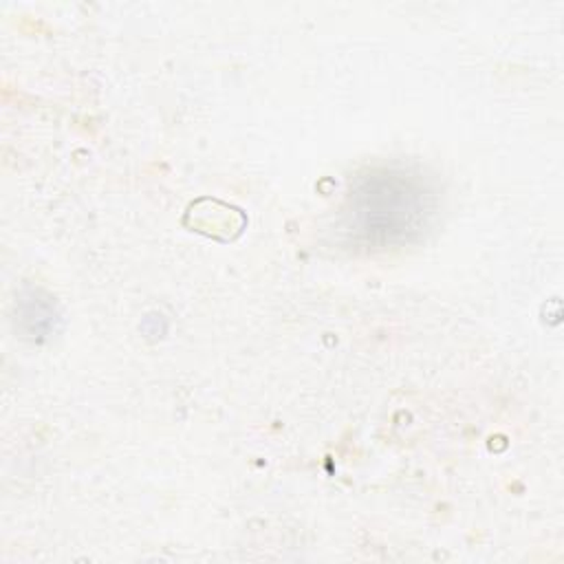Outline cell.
Instances as JSON below:
<instances>
[{
    "label": "cell",
    "instance_id": "obj_1",
    "mask_svg": "<svg viewBox=\"0 0 564 564\" xmlns=\"http://www.w3.org/2000/svg\"><path fill=\"white\" fill-rule=\"evenodd\" d=\"M427 212V194L403 174L372 176L355 198V218L364 234L379 240L403 238Z\"/></svg>",
    "mask_w": 564,
    "mask_h": 564
}]
</instances>
